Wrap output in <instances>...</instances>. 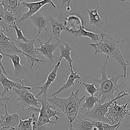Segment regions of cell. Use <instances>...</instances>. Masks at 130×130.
Here are the masks:
<instances>
[{"label":"cell","mask_w":130,"mask_h":130,"mask_svg":"<svg viewBox=\"0 0 130 130\" xmlns=\"http://www.w3.org/2000/svg\"><path fill=\"white\" fill-rule=\"evenodd\" d=\"M118 129H117V130H118Z\"/></svg>","instance_id":"obj_44"},{"label":"cell","mask_w":130,"mask_h":130,"mask_svg":"<svg viewBox=\"0 0 130 130\" xmlns=\"http://www.w3.org/2000/svg\"><path fill=\"white\" fill-rule=\"evenodd\" d=\"M62 2V5L63 6L65 4H67V7L65 11V14L68 13L69 12L72 11V8L71 7V3L72 0H59Z\"/></svg>","instance_id":"obj_35"},{"label":"cell","mask_w":130,"mask_h":130,"mask_svg":"<svg viewBox=\"0 0 130 130\" xmlns=\"http://www.w3.org/2000/svg\"><path fill=\"white\" fill-rule=\"evenodd\" d=\"M61 64L60 61H58V62L54 66L53 69L50 72L48 75L46 80L44 83L41 86L34 87V89H39L40 91L36 95V98H39L41 95L46 96V93L48 88L50 87L52 83L55 81L57 77V73L58 70Z\"/></svg>","instance_id":"obj_14"},{"label":"cell","mask_w":130,"mask_h":130,"mask_svg":"<svg viewBox=\"0 0 130 130\" xmlns=\"http://www.w3.org/2000/svg\"><path fill=\"white\" fill-rule=\"evenodd\" d=\"M59 49L60 55L58 58V61H60L63 59L69 63L70 70L73 69V60L71 56V53L73 48L68 43H64L63 44L59 45Z\"/></svg>","instance_id":"obj_18"},{"label":"cell","mask_w":130,"mask_h":130,"mask_svg":"<svg viewBox=\"0 0 130 130\" xmlns=\"http://www.w3.org/2000/svg\"><path fill=\"white\" fill-rule=\"evenodd\" d=\"M38 116L36 112L32 114L31 117L32 118V130H48V127L47 124L40 125L38 124Z\"/></svg>","instance_id":"obj_32"},{"label":"cell","mask_w":130,"mask_h":130,"mask_svg":"<svg viewBox=\"0 0 130 130\" xmlns=\"http://www.w3.org/2000/svg\"><path fill=\"white\" fill-rule=\"evenodd\" d=\"M7 128L5 127H1L0 128V130H7Z\"/></svg>","instance_id":"obj_41"},{"label":"cell","mask_w":130,"mask_h":130,"mask_svg":"<svg viewBox=\"0 0 130 130\" xmlns=\"http://www.w3.org/2000/svg\"><path fill=\"white\" fill-rule=\"evenodd\" d=\"M81 76L76 72H74L73 69L70 70V73L69 75L66 82L62 85V86L58 89L56 91L53 93L51 96L56 95L58 93H60L62 91L68 89L75 85V81L77 79H80Z\"/></svg>","instance_id":"obj_20"},{"label":"cell","mask_w":130,"mask_h":130,"mask_svg":"<svg viewBox=\"0 0 130 130\" xmlns=\"http://www.w3.org/2000/svg\"><path fill=\"white\" fill-rule=\"evenodd\" d=\"M10 98L7 96H6L0 93V108L1 107H4L5 104L9 102L10 101Z\"/></svg>","instance_id":"obj_34"},{"label":"cell","mask_w":130,"mask_h":130,"mask_svg":"<svg viewBox=\"0 0 130 130\" xmlns=\"http://www.w3.org/2000/svg\"><path fill=\"white\" fill-rule=\"evenodd\" d=\"M129 67V72L128 75H126V76L124 78V81L122 83V87H124V90L127 94V96L128 98V102H130V64L128 65Z\"/></svg>","instance_id":"obj_31"},{"label":"cell","mask_w":130,"mask_h":130,"mask_svg":"<svg viewBox=\"0 0 130 130\" xmlns=\"http://www.w3.org/2000/svg\"><path fill=\"white\" fill-rule=\"evenodd\" d=\"M6 56H7L10 58L11 60L12 64L13 66L14 69V73L16 75H22L24 74L26 72V69L22 66L21 63V59L20 56L14 54H7V53H3L2 54Z\"/></svg>","instance_id":"obj_21"},{"label":"cell","mask_w":130,"mask_h":130,"mask_svg":"<svg viewBox=\"0 0 130 130\" xmlns=\"http://www.w3.org/2000/svg\"><path fill=\"white\" fill-rule=\"evenodd\" d=\"M99 8V6H97L94 9L86 8V10L88 13L89 24L101 29L105 26V21L98 13Z\"/></svg>","instance_id":"obj_17"},{"label":"cell","mask_w":130,"mask_h":130,"mask_svg":"<svg viewBox=\"0 0 130 130\" xmlns=\"http://www.w3.org/2000/svg\"><path fill=\"white\" fill-rule=\"evenodd\" d=\"M0 128H1V127H0Z\"/></svg>","instance_id":"obj_45"},{"label":"cell","mask_w":130,"mask_h":130,"mask_svg":"<svg viewBox=\"0 0 130 130\" xmlns=\"http://www.w3.org/2000/svg\"><path fill=\"white\" fill-rule=\"evenodd\" d=\"M18 1H19V3H22V2H25V0H18Z\"/></svg>","instance_id":"obj_43"},{"label":"cell","mask_w":130,"mask_h":130,"mask_svg":"<svg viewBox=\"0 0 130 130\" xmlns=\"http://www.w3.org/2000/svg\"><path fill=\"white\" fill-rule=\"evenodd\" d=\"M17 19L18 18L15 15L13 12L5 10L3 20L7 27H8L9 25L13 24Z\"/></svg>","instance_id":"obj_28"},{"label":"cell","mask_w":130,"mask_h":130,"mask_svg":"<svg viewBox=\"0 0 130 130\" xmlns=\"http://www.w3.org/2000/svg\"><path fill=\"white\" fill-rule=\"evenodd\" d=\"M121 1L122 2H130V0H121Z\"/></svg>","instance_id":"obj_42"},{"label":"cell","mask_w":130,"mask_h":130,"mask_svg":"<svg viewBox=\"0 0 130 130\" xmlns=\"http://www.w3.org/2000/svg\"><path fill=\"white\" fill-rule=\"evenodd\" d=\"M100 40L96 43H91L89 46L94 49V55L99 53H103L106 57L116 60L123 70V78L126 76L127 67L130 63L125 59L121 53L118 42L109 34L106 32L100 34Z\"/></svg>","instance_id":"obj_1"},{"label":"cell","mask_w":130,"mask_h":130,"mask_svg":"<svg viewBox=\"0 0 130 130\" xmlns=\"http://www.w3.org/2000/svg\"><path fill=\"white\" fill-rule=\"evenodd\" d=\"M73 35L76 37H86L96 42L99 41L100 39V34L86 30L85 26H83L79 31L74 33Z\"/></svg>","instance_id":"obj_24"},{"label":"cell","mask_w":130,"mask_h":130,"mask_svg":"<svg viewBox=\"0 0 130 130\" xmlns=\"http://www.w3.org/2000/svg\"><path fill=\"white\" fill-rule=\"evenodd\" d=\"M92 121L93 126H96L99 130H117L120 126L122 122V121H121L116 124L112 125L101 121Z\"/></svg>","instance_id":"obj_26"},{"label":"cell","mask_w":130,"mask_h":130,"mask_svg":"<svg viewBox=\"0 0 130 130\" xmlns=\"http://www.w3.org/2000/svg\"><path fill=\"white\" fill-rule=\"evenodd\" d=\"M13 90L17 94L18 104L21 107L22 110L27 109L31 110L32 107L40 108L41 103L38 98L27 89L13 88Z\"/></svg>","instance_id":"obj_5"},{"label":"cell","mask_w":130,"mask_h":130,"mask_svg":"<svg viewBox=\"0 0 130 130\" xmlns=\"http://www.w3.org/2000/svg\"><path fill=\"white\" fill-rule=\"evenodd\" d=\"M0 26H2V27H3L6 28V29L8 30V29H7L8 27H6V26L5 25V24L4 21H3V19H2V18H0Z\"/></svg>","instance_id":"obj_38"},{"label":"cell","mask_w":130,"mask_h":130,"mask_svg":"<svg viewBox=\"0 0 130 130\" xmlns=\"http://www.w3.org/2000/svg\"><path fill=\"white\" fill-rule=\"evenodd\" d=\"M23 82V80H21L19 82L10 80L3 73L2 71L0 69V83L2 84L3 87V91L2 92L3 95H4L6 93L12 90L14 88L18 89L25 88L29 90L32 89V88L30 86L24 85Z\"/></svg>","instance_id":"obj_11"},{"label":"cell","mask_w":130,"mask_h":130,"mask_svg":"<svg viewBox=\"0 0 130 130\" xmlns=\"http://www.w3.org/2000/svg\"><path fill=\"white\" fill-rule=\"evenodd\" d=\"M52 38L51 36H50L48 40L45 42H42L38 37L37 40L40 44V47L36 48V49L40 54L49 59L52 63H54L55 57L54 52L59 47L60 41L54 43L52 42Z\"/></svg>","instance_id":"obj_10"},{"label":"cell","mask_w":130,"mask_h":130,"mask_svg":"<svg viewBox=\"0 0 130 130\" xmlns=\"http://www.w3.org/2000/svg\"><path fill=\"white\" fill-rule=\"evenodd\" d=\"M128 103L127 101L123 105H119L117 101L113 103L105 115L110 124H116L122 121L127 116L129 113V110L127 108Z\"/></svg>","instance_id":"obj_6"},{"label":"cell","mask_w":130,"mask_h":130,"mask_svg":"<svg viewBox=\"0 0 130 130\" xmlns=\"http://www.w3.org/2000/svg\"><path fill=\"white\" fill-rule=\"evenodd\" d=\"M5 13V9L0 2V18L3 19Z\"/></svg>","instance_id":"obj_37"},{"label":"cell","mask_w":130,"mask_h":130,"mask_svg":"<svg viewBox=\"0 0 130 130\" xmlns=\"http://www.w3.org/2000/svg\"><path fill=\"white\" fill-rule=\"evenodd\" d=\"M68 130H76V129L73 127L72 123H71V124H70V127L69 129H68Z\"/></svg>","instance_id":"obj_39"},{"label":"cell","mask_w":130,"mask_h":130,"mask_svg":"<svg viewBox=\"0 0 130 130\" xmlns=\"http://www.w3.org/2000/svg\"><path fill=\"white\" fill-rule=\"evenodd\" d=\"M8 27L12 28L15 30L16 35V40L18 41H22L23 42H28L29 41L28 39H27L23 35L22 29L19 28L17 25H16V22H14L13 24L9 25Z\"/></svg>","instance_id":"obj_29"},{"label":"cell","mask_w":130,"mask_h":130,"mask_svg":"<svg viewBox=\"0 0 130 130\" xmlns=\"http://www.w3.org/2000/svg\"><path fill=\"white\" fill-rule=\"evenodd\" d=\"M17 130H32V118L31 117L26 119H20Z\"/></svg>","instance_id":"obj_27"},{"label":"cell","mask_w":130,"mask_h":130,"mask_svg":"<svg viewBox=\"0 0 130 130\" xmlns=\"http://www.w3.org/2000/svg\"><path fill=\"white\" fill-rule=\"evenodd\" d=\"M37 38L35 36L32 39L29 40L28 42H21L17 41L14 38H12L16 46L21 50L29 59L30 61V69L32 70V67L36 62H44L45 60L41 59L40 57H37L39 53L36 50L35 47V43L37 41Z\"/></svg>","instance_id":"obj_7"},{"label":"cell","mask_w":130,"mask_h":130,"mask_svg":"<svg viewBox=\"0 0 130 130\" xmlns=\"http://www.w3.org/2000/svg\"><path fill=\"white\" fill-rule=\"evenodd\" d=\"M120 130H130V116L125 117L122 121Z\"/></svg>","instance_id":"obj_33"},{"label":"cell","mask_w":130,"mask_h":130,"mask_svg":"<svg viewBox=\"0 0 130 130\" xmlns=\"http://www.w3.org/2000/svg\"><path fill=\"white\" fill-rule=\"evenodd\" d=\"M66 31L73 34L79 31L84 26L81 17L76 15H70L66 17L64 21Z\"/></svg>","instance_id":"obj_15"},{"label":"cell","mask_w":130,"mask_h":130,"mask_svg":"<svg viewBox=\"0 0 130 130\" xmlns=\"http://www.w3.org/2000/svg\"><path fill=\"white\" fill-rule=\"evenodd\" d=\"M77 83L83 85L85 88L86 92L90 95H94V94L98 91V88L93 83L77 81Z\"/></svg>","instance_id":"obj_30"},{"label":"cell","mask_w":130,"mask_h":130,"mask_svg":"<svg viewBox=\"0 0 130 130\" xmlns=\"http://www.w3.org/2000/svg\"><path fill=\"white\" fill-rule=\"evenodd\" d=\"M49 20L51 26V32L50 36L54 38L57 41H60L61 33L66 30L64 21L55 18L51 15L49 16Z\"/></svg>","instance_id":"obj_16"},{"label":"cell","mask_w":130,"mask_h":130,"mask_svg":"<svg viewBox=\"0 0 130 130\" xmlns=\"http://www.w3.org/2000/svg\"><path fill=\"white\" fill-rule=\"evenodd\" d=\"M74 121L76 130H91L93 126L92 121L84 117L81 114H79Z\"/></svg>","instance_id":"obj_22"},{"label":"cell","mask_w":130,"mask_h":130,"mask_svg":"<svg viewBox=\"0 0 130 130\" xmlns=\"http://www.w3.org/2000/svg\"><path fill=\"white\" fill-rule=\"evenodd\" d=\"M109 58L106 57L105 61L102 67L101 77L99 79H94L92 83L99 84L98 90L100 103H104L115 98L114 93L120 92L119 89L122 87V83L118 84V80L123 77V74L114 76L108 78L107 75V66Z\"/></svg>","instance_id":"obj_2"},{"label":"cell","mask_w":130,"mask_h":130,"mask_svg":"<svg viewBox=\"0 0 130 130\" xmlns=\"http://www.w3.org/2000/svg\"><path fill=\"white\" fill-rule=\"evenodd\" d=\"M79 89L76 91L72 90L68 98H58L56 95L50 96L47 99L50 104L55 107L58 108L69 119L70 124L72 123L76 119L80 112V106L84 100L85 95L79 98Z\"/></svg>","instance_id":"obj_3"},{"label":"cell","mask_w":130,"mask_h":130,"mask_svg":"<svg viewBox=\"0 0 130 130\" xmlns=\"http://www.w3.org/2000/svg\"><path fill=\"white\" fill-rule=\"evenodd\" d=\"M2 59H3V55L2 54V53L0 52V69L2 71L3 73L6 75L7 76L8 74L5 70V68L4 67V66L3 65V62H2Z\"/></svg>","instance_id":"obj_36"},{"label":"cell","mask_w":130,"mask_h":130,"mask_svg":"<svg viewBox=\"0 0 130 130\" xmlns=\"http://www.w3.org/2000/svg\"><path fill=\"white\" fill-rule=\"evenodd\" d=\"M8 31L5 28L0 26V52L2 54L9 53H18L26 57V55L15 45L12 38L7 36Z\"/></svg>","instance_id":"obj_9"},{"label":"cell","mask_w":130,"mask_h":130,"mask_svg":"<svg viewBox=\"0 0 130 130\" xmlns=\"http://www.w3.org/2000/svg\"><path fill=\"white\" fill-rule=\"evenodd\" d=\"M1 3L5 11L17 13L20 10V3L18 0H1Z\"/></svg>","instance_id":"obj_23"},{"label":"cell","mask_w":130,"mask_h":130,"mask_svg":"<svg viewBox=\"0 0 130 130\" xmlns=\"http://www.w3.org/2000/svg\"><path fill=\"white\" fill-rule=\"evenodd\" d=\"M127 108H128V109L129 110V113L128 114V115H127V116H130V103H128V106H127ZM127 116H126V117H127Z\"/></svg>","instance_id":"obj_40"},{"label":"cell","mask_w":130,"mask_h":130,"mask_svg":"<svg viewBox=\"0 0 130 130\" xmlns=\"http://www.w3.org/2000/svg\"><path fill=\"white\" fill-rule=\"evenodd\" d=\"M48 4L51 5V6L54 8H56V5L53 2L52 0H41L34 2L27 3L26 2H23L20 3V7L21 8H27L28 9V11L22 15L18 21L21 22L30 18L32 15L36 14L39 10H41V8Z\"/></svg>","instance_id":"obj_8"},{"label":"cell","mask_w":130,"mask_h":130,"mask_svg":"<svg viewBox=\"0 0 130 130\" xmlns=\"http://www.w3.org/2000/svg\"><path fill=\"white\" fill-rule=\"evenodd\" d=\"M125 96H127V93L124 90H122L117 94L114 99L102 104L97 103L93 109L81 115L87 119L110 124L109 121L105 117L106 114L115 101L123 99Z\"/></svg>","instance_id":"obj_4"},{"label":"cell","mask_w":130,"mask_h":130,"mask_svg":"<svg viewBox=\"0 0 130 130\" xmlns=\"http://www.w3.org/2000/svg\"><path fill=\"white\" fill-rule=\"evenodd\" d=\"M40 96H41V98H38L41 103V108H40L39 114L46 115L48 116L49 119L54 117L55 121L57 122L60 119L57 114H60L61 112L53 109V108H55V107L49 103L46 96L42 95Z\"/></svg>","instance_id":"obj_13"},{"label":"cell","mask_w":130,"mask_h":130,"mask_svg":"<svg viewBox=\"0 0 130 130\" xmlns=\"http://www.w3.org/2000/svg\"><path fill=\"white\" fill-rule=\"evenodd\" d=\"M84 99L85 102L83 104L81 110L87 109L88 111H89L93 109L97 103H100V99L98 96L94 95L85 96Z\"/></svg>","instance_id":"obj_25"},{"label":"cell","mask_w":130,"mask_h":130,"mask_svg":"<svg viewBox=\"0 0 130 130\" xmlns=\"http://www.w3.org/2000/svg\"><path fill=\"white\" fill-rule=\"evenodd\" d=\"M8 103H6L4 107V114L0 115V126L1 127H5L8 129H11L14 130L15 126L18 125L19 122L20 118L17 113L9 114L8 113L7 109Z\"/></svg>","instance_id":"obj_12"},{"label":"cell","mask_w":130,"mask_h":130,"mask_svg":"<svg viewBox=\"0 0 130 130\" xmlns=\"http://www.w3.org/2000/svg\"><path fill=\"white\" fill-rule=\"evenodd\" d=\"M33 23L38 29V32L35 37L37 38L43 31H48V19L46 17L41 15H32L30 17Z\"/></svg>","instance_id":"obj_19"}]
</instances>
